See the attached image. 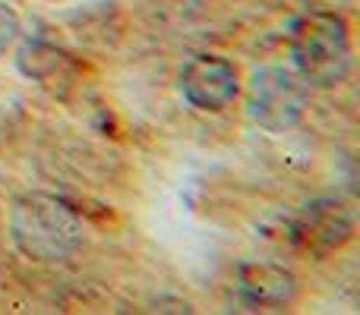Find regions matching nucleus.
<instances>
[{"label":"nucleus","mask_w":360,"mask_h":315,"mask_svg":"<svg viewBox=\"0 0 360 315\" xmlns=\"http://www.w3.org/2000/svg\"><path fill=\"white\" fill-rule=\"evenodd\" d=\"M10 236L25 259L63 262L79 249L82 221L63 199L25 192L10 208Z\"/></svg>","instance_id":"f257e3e1"},{"label":"nucleus","mask_w":360,"mask_h":315,"mask_svg":"<svg viewBox=\"0 0 360 315\" xmlns=\"http://www.w3.org/2000/svg\"><path fill=\"white\" fill-rule=\"evenodd\" d=\"M291 54L297 73L310 86H338L351 69V38L342 16L310 10L294 22Z\"/></svg>","instance_id":"f03ea898"},{"label":"nucleus","mask_w":360,"mask_h":315,"mask_svg":"<svg viewBox=\"0 0 360 315\" xmlns=\"http://www.w3.org/2000/svg\"><path fill=\"white\" fill-rule=\"evenodd\" d=\"M310 92L300 73H291L285 67H266L253 73L247 92V111L253 123H259L269 133H285L304 120Z\"/></svg>","instance_id":"7ed1b4c3"},{"label":"nucleus","mask_w":360,"mask_h":315,"mask_svg":"<svg viewBox=\"0 0 360 315\" xmlns=\"http://www.w3.org/2000/svg\"><path fill=\"white\" fill-rule=\"evenodd\" d=\"M354 234V208L345 199H313L294 215L291 243L310 259H326Z\"/></svg>","instance_id":"20e7f679"},{"label":"nucleus","mask_w":360,"mask_h":315,"mask_svg":"<svg viewBox=\"0 0 360 315\" xmlns=\"http://www.w3.org/2000/svg\"><path fill=\"white\" fill-rule=\"evenodd\" d=\"M180 88L184 98L199 111H224L237 98V69L224 57L199 54L184 67Z\"/></svg>","instance_id":"39448f33"},{"label":"nucleus","mask_w":360,"mask_h":315,"mask_svg":"<svg viewBox=\"0 0 360 315\" xmlns=\"http://www.w3.org/2000/svg\"><path fill=\"white\" fill-rule=\"evenodd\" d=\"M234 293L250 309H278L297 297V278L285 265L247 262L234 274Z\"/></svg>","instance_id":"423d86ee"},{"label":"nucleus","mask_w":360,"mask_h":315,"mask_svg":"<svg viewBox=\"0 0 360 315\" xmlns=\"http://www.w3.org/2000/svg\"><path fill=\"white\" fill-rule=\"evenodd\" d=\"M16 67L25 79L41 82V86H54V82L67 79L70 69H73V63H70V57L63 54L60 48L41 41V38H35V41H25L22 48H19Z\"/></svg>","instance_id":"0eeeda50"},{"label":"nucleus","mask_w":360,"mask_h":315,"mask_svg":"<svg viewBox=\"0 0 360 315\" xmlns=\"http://www.w3.org/2000/svg\"><path fill=\"white\" fill-rule=\"evenodd\" d=\"M16 35H19L16 10H13V6H6V4H0V54H4V51L16 41Z\"/></svg>","instance_id":"6e6552de"}]
</instances>
